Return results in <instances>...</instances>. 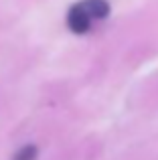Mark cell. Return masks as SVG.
<instances>
[{
    "label": "cell",
    "instance_id": "6da1fadb",
    "mask_svg": "<svg viewBox=\"0 0 158 160\" xmlns=\"http://www.w3.org/2000/svg\"><path fill=\"white\" fill-rule=\"evenodd\" d=\"M91 24H93V20H91V16L87 14L85 10H83L81 4H73L71 8H69L67 12V27L71 28L73 32H77V35H83V32H87L91 28Z\"/></svg>",
    "mask_w": 158,
    "mask_h": 160
},
{
    "label": "cell",
    "instance_id": "7a4b0ae2",
    "mask_svg": "<svg viewBox=\"0 0 158 160\" xmlns=\"http://www.w3.org/2000/svg\"><path fill=\"white\" fill-rule=\"evenodd\" d=\"M83 6V10L91 16V20H103L107 14H110V4L106 0H81L79 2Z\"/></svg>",
    "mask_w": 158,
    "mask_h": 160
},
{
    "label": "cell",
    "instance_id": "3957f363",
    "mask_svg": "<svg viewBox=\"0 0 158 160\" xmlns=\"http://www.w3.org/2000/svg\"><path fill=\"white\" fill-rule=\"evenodd\" d=\"M14 160H37V148L32 144L24 146V148H20L18 152H16Z\"/></svg>",
    "mask_w": 158,
    "mask_h": 160
}]
</instances>
